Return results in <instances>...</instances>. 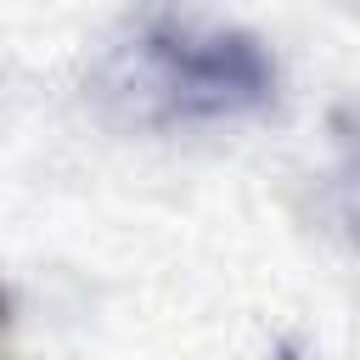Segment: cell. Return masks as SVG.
Returning a JSON list of instances; mask_svg holds the SVG:
<instances>
[{
	"instance_id": "cell-1",
	"label": "cell",
	"mask_w": 360,
	"mask_h": 360,
	"mask_svg": "<svg viewBox=\"0 0 360 360\" xmlns=\"http://www.w3.org/2000/svg\"><path fill=\"white\" fill-rule=\"evenodd\" d=\"M96 96L124 124L146 129L214 124L259 112L276 96V62L242 28L191 11H146L101 56Z\"/></svg>"
},
{
	"instance_id": "cell-2",
	"label": "cell",
	"mask_w": 360,
	"mask_h": 360,
	"mask_svg": "<svg viewBox=\"0 0 360 360\" xmlns=\"http://www.w3.org/2000/svg\"><path fill=\"white\" fill-rule=\"evenodd\" d=\"M338 202H343V225L360 242V129L343 135V163H338Z\"/></svg>"
}]
</instances>
